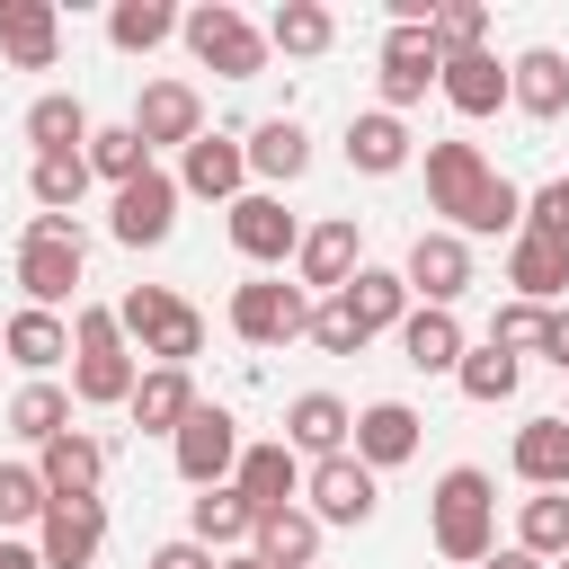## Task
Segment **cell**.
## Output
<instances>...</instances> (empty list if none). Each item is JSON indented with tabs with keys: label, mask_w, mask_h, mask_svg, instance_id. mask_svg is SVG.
Wrapping results in <instances>:
<instances>
[{
	"label": "cell",
	"mask_w": 569,
	"mask_h": 569,
	"mask_svg": "<svg viewBox=\"0 0 569 569\" xmlns=\"http://www.w3.org/2000/svg\"><path fill=\"white\" fill-rule=\"evenodd\" d=\"M400 356H409L418 373H453V365H462V320H453V311H427V302H418V311L400 320Z\"/></svg>",
	"instance_id": "obj_32"
},
{
	"label": "cell",
	"mask_w": 569,
	"mask_h": 569,
	"mask_svg": "<svg viewBox=\"0 0 569 569\" xmlns=\"http://www.w3.org/2000/svg\"><path fill=\"white\" fill-rule=\"evenodd\" d=\"M187 53L204 62V71H222V80H258L267 71V27H249L231 0H204V9H187Z\"/></svg>",
	"instance_id": "obj_6"
},
{
	"label": "cell",
	"mask_w": 569,
	"mask_h": 569,
	"mask_svg": "<svg viewBox=\"0 0 569 569\" xmlns=\"http://www.w3.org/2000/svg\"><path fill=\"white\" fill-rule=\"evenodd\" d=\"M347 160H356L365 178H391V169H409V124H400V116H382V107L347 116Z\"/></svg>",
	"instance_id": "obj_30"
},
{
	"label": "cell",
	"mask_w": 569,
	"mask_h": 569,
	"mask_svg": "<svg viewBox=\"0 0 569 569\" xmlns=\"http://www.w3.org/2000/svg\"><path fill=\"white\" fill-rule=\"evenodd\" d=\"M542 356H551V365H560V373H569V302H560V311H551V338H542Z\"/></svg>",
	"instance_id": "obj_48"
},
{
	"label": "cell",
	"mask_w": 569,
	"mask_h": 569,
	"mask_svg": "<svg viewBox=\"0 0 569 569\" xmlns=\"http://www.w3.org/2000/svg\"><path fill=\"white\" fill-rule=\"evenodd\" d=\"M347 311H356V320H365V338H373V329H400L418 302H409V276H400V267H356Z\"/></svg>",
	"instance_id": "obj_31"
},
{
	"label": "cell",
	"mask_w": 569,
	"mask_h": 569,
	"mask_svg": "<svg viewBox=\"0 0 569 569\" xmlns=\"http://www.w3.org/2000/svg\"><path fill=\"white\" fill-rule=\"evenodd\" d=\"M53 516V489L36 462H0V525H44Z\"/></svg>",
	"instance_id": "obj_42"
},
{
	"label": "cell",
	"mask_w": 569,
	"mask_h": 569,
	"mask_svg": "<svg viewBox=\"0 0 569 569\" xmlns=\"http://www.w3.org/2000/svg\"><path fill=\"white\" fill-rule=\"evenodd\" d=\"M231 489L258 507V516H284L293 498H302V453L276 436V445H240V471H231Z\"/></svg>",
	"instance_id": "obj_15"
},
{
	"label": "cell",
	"mask_w": 569,
	"mask_h": 569,
	"mask_svg": "<svg viewBox=\"0 0 569 569\" xmlns=\"http://www.w3.org/2000/svg\"><path fill=\"white\" fill-rule=\"evenodd\" d=\"M80 267H89V240H80L71 213H36V222L18 231V284H27L36 311H62V302L80 293Z\"/></svg>",
	"instance_id": "obj_4"
},
{
	"label": "cell",
	"mask_w": 569,
	"mask_h": 569,
	"mask_svg": "<svg viewBox=\"0 0 569 569\" xmlns=\"http://www.w3.org/2000/svg\"><path fill=\"white\" fill-rule=\"evenodd\" d=\"M187 542H204V551H240V542H258V507L222 480V489H196L187 498Z\"/></svg>",
	"instance_id": "obj_23"
},
{
	"label": "cell",
	"mask_w": 569,
	"mask_h": 569,
	"mask_svg": "<svg viewBox=\"0 0 569 569\" xmlns=\"http://www.w3.org/2000/svg\"><path fill=\"white\" fill-rule=\"evenodd\" d=\"M284 445L329 462V453H347V445H356V409H347L338 391H302V400L284 409Z\"/></svg>",
	"instance_id": "obj_22"
},
{
	"label": "cell",
	"mask_w": 569,
	"mask_h": 569,
	"mask_svg": "<svg viewBox=\"0 0 569 569\" xmlns=\"http://www.w3.org/2000/svg\"><path fill=\"white\" fill-rule=\"evenodd\" d=\"M427 533H436L445 560L480 569V560L498 551V480H489L480 462H453V471L436 480V498H427Z\"/></svg>",
	"instance_id": "obj_2"
},
{
	"label": "cell",
	"mask_w": 569,
	"mask_h": 569,
	"mask_svg": "<svg viewBox=\"0 0 569 569\" xmlns=\"http://www.w3.org/2000/svg\"><path fill=\"white\" fill-rule=\"evenodd\" d=\"M436 89H445L453 116H498V107H507V62H498L489 44H480V53H445V80H436Z\"/></svg>",
	"instance_id": "obj_25"
},
{
	"label": "cell",
	"mask_w": 569,
	"mask_h": 569,
	"mask_svg": "<svg viewBox=\"0 0 569 569\" xmlns=\"http://www.w3.org/2000/svg\"><path fill=\"white\" fill-rule=\"evenodd\" d=\"M89 133H98V124H89V107H80V98H62V89L27 107V142H36V160H53V151H89Z\"/></svg>",
	"instance_id": "obj_35"
},
{
	"label": "cell",
	"mask_w": 569,
	"mask_h": 569,
	"mask_svg": "<svg viewBox=\"0 0 569 569\" xmlns=\"http://www.w3.org/2000/svg\"><path fill=\"white\" fill-rule=\"evenodd\" d=\"M98 542H107V507H98V498H71V507H53V516L36 525L44 569H89V560H98Z\"/></svg>",
	"instance_id": "obj_19"
},
{
	"label": "cell",
	"mask_w": 569,
	"mask_h": 569,
	"mask_svg": "<svg viewBox=\"0 0 569 569\" xmlns=\"http://www.w3.org/2000/svg\"><path fill=\"white\" fill-rule=\"evenodd\" d=\"M249 169H258L267 187H293V178L311 169V133H302L293 116H267V124H249Z\"/></svg>",
	"instance_id": "obj_29"
},
{
	"label": "cell",
	"mask_w": 569,
	"mask_h": 569,
	"mask_svg": "<svg viewBox=\"0 0 569 569\" xmlns=\"http://www.w3.org/2000/svg\"><path fill=\"white\" fill-rule=\"evenodd\" d=\"M542 338H551V311H542V302H507V311L489 320V347H507V356H525V347L542 356Z\"/></svg>",
	"instance_id": "obj_43"
},
{
	"label": "cell",
	"mask_w": 569,
	"mask_h": 569,
	"mask_svg": "<svg viewBox=\"0 0 569 569\" xmlns=\"http://www.w3.org/2000/svg\"><path fill=\"white\" fill-rule=\"evenodd\" d=\"M169 453H178V480H187V489H222V480L240 471V418L213 409V400H196V418L169 436Z\"/></svg>",
	"instance_id": "obj_8"
},
{
	"label": "cell",
	"mask_w": 569,
	"mask_h": 569,
	"mask_svg": "<svg viewBox=\"0 0 569 569\" xmlns=\"http://www.w3.org/2000/svg\"><path fill=\"white\" fill-rule=\"evenodd\" d=\"M124 409H133V427H142V436H178V427L196 418V382H187V365H151V373L133 382V400H124Z\"/></svg>",
	"instance_id": "obj_26"
},
{
	"label": "cell",
	"mask_w": 569,
	"mask_h": 569,
	"mask_svg": "<svg viewBox=\"0 0 569 569\" xmlns=\"http://www.w3.org/2000/svg\"><path fill=\"white\" fill-rule=\"evenodd\" d=\"M89 169H98L107 187H133V178L151 169V142H142L133 124H98V133H89Z\"/></svg>",
	"instance_id": "obj_41"
},
{
	"label": "cell",
	"mask_w": 569,
	"mask_h": 569,
	"mask_svg": "<svg viewBox=\"0 0 569 569\" xmlns=\"http://www.w3.org/2000/svg\"><path fill=\"white\" fill-rule=\"evenodd\" d=\"M507 284H516V302H560L569 293V240H551V231H516V249H507Z\"/></svg>",
	"instance_id": "obj_21"
},
{
	"label": "cell",
	"mask_w": 569,
	"mask_h": 569,
	"mask_svg": "<svg viewBox=\"0 0 569 569\" xmlns=\"http://www.w3.org/2000/svg\"><path fill=\"white\" fill-rule=\"evenodd\" d=\"M107 231H116L124 249H160V240L178 231V178H169V169H142L133 187H116Z\"/></svg>",
	"instance_id": "obj_12"
},
{
	"label": "cell",
	"mask_w": 569,
	"mask_h": 569,
	"mask_svg": "<svg viewBox=\"0 0 569 569\" xmlns=\"http://www.w3.org/2000/svg\"><path fill=\"white\" fill-rule=\"evenodd\" d=\"M133 382H142V365H133L116 311H98V302L71 311V400H80V409H124Z\"/></svg>",
	"instance_id": "obj_3"
},
{
	"label": "cell",
	"mask_w": 569,
	"mask_h": 569,
	"mask_svg": "<svg viewBox=\"0 0 569 569\" xmlns=\"http://www.w3.org/2000/svg\"><path fill=\"white\" fill-rule=\"evenodd\" d=\"M356 267H365V240H356V213H329V222H311L302 231V249H293V276H302V293H347L356 284Z\"/></svg>",
	"instance_id": "obj_11"
},
{
	"label": "cell",
	"mask_w": 569,
	"mask_h": 569,
	"mask_svg": "<svg viewBox=\"0 0 569 569\" xmlns=\"http://www.w3.org/2000/svg\"><path fill=\"white\" fill-rule=\"evenodd\" d=\"M178 27H187V18H178L169 0H116V9H107V44H116V53H151V44H169Z\"/></svg>",
	"instance_id": "obj_37"
},
{
	"label": "cell",
	"mask_w": 569,
	"mask_h": 569,
	"mask_svg": "<svg viewBox=\"0 0 569 569\" xmlns=\"http://www.w3.org/2000/svg\"><path fill=\"white\" fill-rule=\"evenodd\" d=\"M222 569H267V560H258V551H231V560H222Z\"/></svg>",
	"instance_id": "obj_51"
},
{
	"label": "cell",
	"mask_w": 569,
	"mask_h": 569,
	"mask_svg": "<svg viewBox=\"0 0 569 569\" xmlns=\"http://www.w3.org/2000/svg\"><path fill=\"white\" fill-rule=\"evenodd\" d=\"M560 418H569V409H560Z\"/></svg>",
	"instance_id": "obj_53"
},
{
	"label": "cell",
	"mask_w": 569,
	"mask_h": 569,
	"mask_svg": "<svg viewBox=\"0 0 569 569\" xmlns=\"http://www.w3.org/2000/svg\"><path fill=\"white\" fill-rule=\"evenodd\" d=\"M551 569H569V560H551Z\"/></svg>",
	"instance_id": "obj_52"
},
{
	"label": "cell",
	"mask_w": 569,
	"mask_h": 569,
	"mask_svg": "<svg viewBox=\"0 0 569 569\" xmlns=\"http://www.w3.org/2000/svg\"><path fill=\"white\" fill-rule=\"evenodd\" d=\"M516 551L569 560V489H533V498L516 507Z\"/></svg>",
	"instance_id": "obj_36"
},
{
	"label": "cell",
	"mask_w": 569,
	"mask_h": 569,
	"mask_svg": "<svg viewBox=\"0 0 569 569\" xmlns=\"http://www.w3.org/2000/svg\"><path fill=\"white\" fill-rule=\"evenodd\" d=\"M231 329L249 347H284V338H311V293L284 284V276H258V284H231Z\"/></svg>",
	"instance_id": "obj_7"
},
{
	"label": "cell",
	"mask_w": 569,
	"mask_h": 569,
	"mask_svg": "<svg viewBox=\"0 0 569 569\" xmlns=\"http://www.w3.org/2000/svg\"><path fill=\"white\" fill-rule=\"evenodd\" d=\"M480 569H551V560H533V551H516V542H507V551H489Z\"/></svg>",
	"instance_id": "obj_50"
},
{
	"label": "cell",
	"mask_w": 569,
	"mask_h": 569,
	"mask_svg": "<svg viewBox=\"0 0 569 569\" xmlns=\"http://www.w3.org/2000/svg\"><path fill=\"white\" fill-rule=\"evenodd\" d=\"M116 329H124L151 365H187V356L204 347V311H196V302H178L169 284H133V293L116 302Z\"/></svg>",
	"instance_id": "obj_5"
},
{
	"label": "cell",
	"mask_w": 569,
	"mask_h": 569,
	"mask_svg": "<svg viewBox=\"0 0 569 569\" xmlns=\"http://www.w3.org/2000/svg\"><path fill=\"white\" fill-rule=\"evenodd\" d=\"M516 356L507 347H462V365H453V382H462V400H480V409H498V400H516Z\"/></svg>",
	"instance_id": "obj_40"
},
{
	"label": "cell",
	"mask_w": 569,
	"mask_h": 569,
	"mask_svg": "<svg viewBox=\"0 0 569 569\" xmlns=\"http://www.w3.org/2000/svg\"><path fill=\"white\" fill-rule=\"evenodd\" d=\"M525 231L569 240V178H551V187H533V196H525Z\"/></svg>",
	"instance_id": "obj_46"
},
{
	"label": "cell",
	"mask_w": 569,
	"mask_h": 569,
	"mask_svg": "<svg viewBox=\"0 0 569 569\" xmlns=\"http://www.w3.org/2000/svg\"><path fill=\"white\" fill-rule=\"evenodd\" d=\"M231 249H240L249 267H284V258L302 249V222L284 213V196H240V204H231Z\"/></svg>",
	"instance_id": "obj_14"
},
{
	"label": "cell",
	"mask_w": 569,
	"mask_h": 569,
	"mask_svg": "<svg viewBox=\"0 0 569 569\" xmlns=\"http://www.w3.org/2000/svg\"><path fill=\"white\" fill-rule=\"evenodd\" d=\"M0 347H9V365H27V373L44 382V373H53L62 356H71V320H62V311H36V302H27V311H18L9 329H0Z\"/></svg>",
	"instance_id": "obj_28"
},
{
	"label": "cell",
	"mask_w": 569,
	"mask_h": 569,
	"mask_svg": "<svg viewBox=\"0 0 569 569\" xmlns=\"http://www.w3.org/2000/svg\"><path fill=\"white\" fill-rule=\"evenodd\" d=\"M89 178H98V169H89V151H53V160H36V169H27V196H36L44 213H71V204L89 196Z\"/></svg>",
	"instance_id": "obj_39"
},
{
	"label": "cell",
	"mask_w": 569,
	"mask_h": 569,
	"mask_svg": "<svg viewBox=\"0 0 569 569\" xmlns=\"http://www.w3.org/2000/svg\"><path fill=\"white\" fill-rule=\"evenodd\" d=\"M36 471H44L53 507H71V498H98V480H107V445H98L89 427H62V436L36 453Z\"/></svg>",
	"instance_id": "obj_17"
},
{
	"label": "cell",
	"mask_w": 569,
	"mask_h": 569,
	"mask_svg": "<svg viewBox=\"0 0 569 569\" xmlns=\"http://www.w3.org/2000/svg\"><path fill=\"white\" fill-rule=\"evenodd\" d=\"M507 107H525L533 124H551V116L569 107V53H551V44H525V53L507 62Z\"/></svg>",
	"instance_id": "obj_20"
},
{
	"label": "cell",
	"mask_w": 569,
	"mask_h": 569,
	"mask_svg": "<svg viewBox=\"0 0 569 569\" xmlns=\"http://www.w3.org/2000/svg\"><path fill=\"white\" fill-rule=\"evenodd\" d=\"M418 427H427V418H418L409 400H373V409H356V445H347V453H356L365 471H391V462L418 453Z\"/></svg>",
	"instance_id": "obj_18"
},
{
	"label": "cell",
	"mask_w": 569,
	"mask_h": 569,
	"mask_svg": "<svg viewBox=\"0 0 569 569\" xmlns=\"http://www.w3.org/2000/svg\"><path fill=\"white\" fill-rule=\"evenodd\" d=\"M0 569H44V551H36V542H9V533H0Z\"/></svg>",
	"instance_id": "obj_49"
},
{
	"label": "cell",
	"mask_w": 569,
	"mask_h": 569,
	"mask_svg": "<svg viewBox=\"0 0 569 569\" xmlns=\"http://www.w3.org/2000/svg\"><path fill=\"white\" fill-rule=\"evenodd\" d=\"M311 347H329V356H356V347H365V320L347 311V293L311 302Z\"/></svg>",
	"instance_id": "obj_45"
},
{
	"label": "cell",
	"mask_w": 569,
	"mask_h": 569,
	"mask_svg": "<svg viewBox=\"0 0 569 569\" xmlns=\"http://www.w3.org/2000/svg\"><path fill=\"white\" fill-rule=\"evenodd\" d=\"M267 569H311L320 560V516L311 507H284V516H258V542H249Z\"/></svg>",
	"instance_id": "obj_33"
},
{
	"label": "cell",
	"mask_w": 569,
	"mask_h": 569,
	"mask_svg": "<svg viewBox=\"0 0 569 569\" xmlns=\"http://www.w3.org/2000/svg\"><path fill=\"white\" fill-rule=\"evenodd\" d=\"M302 498H311L320 525H373V507H382V471H365L356 453H329V462L302 471Z\"/></svg>",
	"instance_id": "obj_10"
},
{
	"label": "cell",
	"mask_w": 569,
	"mask_h": 569,
	"mask_svg": "<svg viewBox=\"0 0 569 569\" xmlns=\"http://www.w3.org/2000/svg\"><path fill=\"white\" fill-rule=\"evenodd\" d=\"M427 204H436L445 231H462V240L525 231V196L480 160V142H427Z\"/></svg>",
	"instance_id": "obj_1"
},
{
	"label": "cell",
	"mask_w": 569,
	"mask_h": 569,
	"mask_svg": "<svg viewBox=\"0 0 569 569\" xmlns=\"http://www.w3.org/2000/svg\"><path fill=\"white\" fill-rule=\"evenodd\" d=\"M0 53H9L18 71H53V53H62L53 0H0Z\"/></svg>",
	"instance_id": "obj_24"
},
{
	"label": "cell",
	"mask_w": 569,
	"mask_h": 569,
	"mask_svg": "<svg viewBox=\"0 0 569 569\" xmlns=\"http://www.w3.org/2000/svg\"><path fill=\"white\" fill-rule=\"evenodd\" d=\"M338 44V18L320 9V0H284L276 18H267V53H293V62H311V53H329Z\"/></svg>",
	"instance_id": "obj_34"
},
{
	"label": "cell",
	"mask_w": 569,
	"mask_h": 569,
	"mask_svg": "<svg viewBox=\"0 0 569 569\" xmlns=\"http://www.w3.org/2000/svg\"><path fill=\"white\" fill-rule=\"evenodd\" d=\"M480 36H489V9L480 0H445L436 9V53H480Z\"/></svg>",
	"instance_id": "obj_44"
},
{
	"label": "cell",
	"mask_w": 569,
	"mask_h": 569,
	"mask_svg": "<svg viewBox=\"0 0 569 569\" xmlns=\"http://www.w3.org/2000/svg\"><path fill=\"white\" fill-rule=\"evenodd\" d=\"M62 427H71V391H62V382H27V391L9 400V436H27L36 453H44Z\"/></svg>",
	"instance_id": "obj_38"
},
{
	"label": "cell",
	"mask_w": 569,
	"mask_h": 569,
	"mask_svg": "<svg viewBox=\"0 0 569 569\" xmlns=\"http://www.w3.org/2000/svg\"><path fill=\"white\" fill-rule=\"evenodd\" d=\"M507 462L533 489H569V418H525L516 445H507Z\"/></svg>",
	"instance_id": "obj_27"
},
{
	"label": "cell",
	"mask_w": 569,
	"mask_h": 569,
	"mask_svg": "<svg viewBox=\"0 0 569 569\" xmlns=\"http://www.w3.org/2000/svg\"><path fill=\"white\" fill-rule=\"evenodd\" d=\"M124 124H133L151 151H160V142H178V151H187V142L204 133V98H196L187 80H151V89L133 98V116H124Z\"/></svg>",
	"instance_id": "obj_16"
},
{
	"label": "cell",
	"mask_w": 569,
	"mask_h": 569,
	"mask_svg": "<svg viewBox=\"0 0 569 569\" xmlns=\"http://www.w3.org/2000/svg\"><path fill=\"white\" fill-rule=\"evenodd\" d=\"M400 276H409V302L453 311V302H462V284H471V240H462V231H418V240H409V258H400Z\"/></svg>",
	"instance_id": "obj_9"
},
{
	"label": "cell",
	"mask_w": 569,
	"mask_h": 569,
	"mask_svg": "<svg viewBox=\"0 0 569 569\" xmlns=\"http://www.w3.org/2000/svg\"><path fill=\"white\" fill-rule=\"evenodd\" d=\"M151 569H222V560H213L204 542H187V533H178V542H160V551H151Z\"/></svg>",
	"instance_id": "obj_47"
},
{
	"label": "cell",
	"mask_w": 569,
	"mask_h": 569,
	"mask_svg": "<svg viewBox=\"0 0 569 569\" xmlns=\"http://www.w3.org/2000/svg\"><path fill=\"white\" fill-rule=\"evenodd\" d=\"M178 196L240 204V196H249V142H231V133H196V142L178 151Z\"/></svg>",
	"instance_id": "obj_13"
}]
</instances>
